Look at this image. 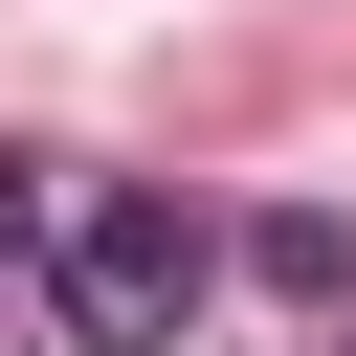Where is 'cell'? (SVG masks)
Masks as SVG:
<instances>
[{
  "label": "cell",
  "instance_id": "obj_1",
  "mask_svg": "<svg viewBox=\"0 0 356 356\" xmlns=\"http://www.w3.org/2000/svg\"><path fill=\"white\" fill-rule=\"evenodd\" d=\"M200 289H222V222H200L178 178H89L67 245H44V334H67V356H178Z\"/></svg>",
  "mask_w": 356,
  "mask_h": 356
},
{
  "label": "cell",
  "instance_id": "obj_2",
  "mask_svg": "<svg viewBox=\"0 0 356 356\" xmlns=\"http://www.w3.org/2000/svg\"><path fill=\"white\" fill-rule=\"evenodd\" d=\"M67 200H89V178H44V156H0V289H44V245H67Z\"/></svg>",
  "mask_w": 356,
  "mask_h": 356
}]
</instances>
